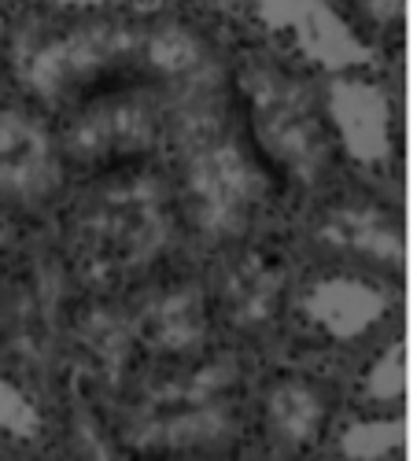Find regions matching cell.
<instances>
[{
  "mask_svg": "<svg viewBox=\"0 0 417 461\" xmlns=\"http://www.w3.org/2000/svg\"><path fill=\"white\" fill-rule=\"evenodd\" d=\"M259 177L248 155L226 137H203L188 159V203L211 237H233L248 225Z\"/></svg>",
  "mask_w": 417,
  "mask_h": 461,
  "instance_id": "7a4b0ae2",
  "label": "cell"
},
{
  "mask_svg": "<svg viewBox=\"0 0 417 461\" xmlns=\"http://www.w3.org/2000/svg\"><path fill=\"white\" fill-rule=\"evenodd\" d=\"M333 237L336 244L373 259H391L399 251V237L377 210H340L333 218Z\"/></svg>",
  "mask_w": 417,
  "mask_h": 461,
  "instance_id": "ba28073f",
  "label": "cell"
},
{
  "mask_svg": "<svg viewBox=\"0 0 417 461\" xmlns=\"http://www.w3.org/2000/svg\"><path fill=\"white\" fill-rule=\"evenodd\" d=\"M273 292H277V284H273V277L266 270L244 273L240 281L233 284V299H237L233 306H237L244 317H262V314H270Z\"/></svg>",
  "mask_w": 417,
  "mask_h": 461,
  "instance_id": "9c48e42d",
  "label": "cell"
},
{
  "mask_svg": "<svg viewBox=\"0 0 417 461\" xmlns=\"http://www.w3.org/2000/svg\"><path fill=\"white\" fill-rule=\"evenodd\" d=\"M384 299L358 281H325L307 295V314L333 336H358L380 317Z\"/></svg>",
  "mask_w": 417,
  "mask_h": 461,
  "instance_id": "5b68a950",
  "label": "cell"
},
{
  "mask_svg": "<svg viewBox=\"0 0 417 461\" xmlns=\"http://www.w3.org/2000/svg\"><path fill=\"white\" fill-rule=\"evenodd\" d=\"M144 332L155 340V347L166 351H185L200 340L203 332V314L192 292H174L148 310L144 317Z\"/></svg>",
  "mask_w": 417,
  "mask_h": 461,
  "instance_id": "52a82bcc",
  "label": "cell"
},
{
  "mask_svg": "<svg viewBox=\"0 0 417 461\" xmlns=\"http://www.w3.org/2000/svg\"><path fill=\"white\" fill-rule=\"evenodd\" d=\"M155 115L141 100H104L74 119L67 148L81 163H108L126 159L155 144Z\"/></svg>",
  "mask_w": 417,
  "mask_h": 461,
  "instance_id": "3957f363",
  "label": "cell"
},
{
  "mask_svg": "<svg viewBox=\"0 0 417 461\" xmlns=\"http://www.w3.org/2000/svg\"><path fill=\"white\" fill-rule=\"evenodd\" d=\"M266 421L270 432L288 447H303L318 435V428L325 421V406L318 399L314 388L307 384H281L266 399Z\"/></svg>",
  "mask_w": 417,
  "mask_h": 461,
  "instance_id": "8992f818",
  "label": "cell"
},
{
  "mask_svg": "<svg viewBox=\"0 0 417 461\" xmlns=\"http://www.w3.org/2000/svg\"><path fill=\"white\" fill-rule=\"evenodd\" d=\"M130 37L108 26H93V30H74L56 45H48L34 63V81L41 89L56 92L67 85H78L93 74H100L111 59H119Z\"/></svg>",
  "mask_w": 417,
  "mask_h": 461,
  "instance_id": "277c9868",
  "label": "cell"
},
{
  "mask_svg": "<svg viewBox=\"0 0 417 461\" xmlns=\"http://www.w3.org/2000/svg\"><path fill=\"white\" fill-rule=\"evenodd\" d=\"M248 111L259 144L273 163H281L292 177L314 181L325 166V130L318 122L307 92L277 70L248 74Z\"/></svg>",
  "mask_w": 417,
  "mask_h": 461,
  "instance_id": "6da1fadb",
  "label": "cell"
}]
</instances>
